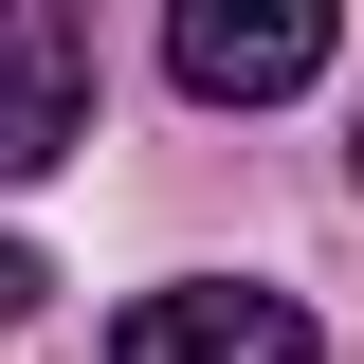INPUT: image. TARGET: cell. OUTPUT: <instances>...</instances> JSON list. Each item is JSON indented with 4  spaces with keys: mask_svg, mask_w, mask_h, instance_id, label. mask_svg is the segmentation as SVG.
Masks as SVG:
<instances>
[{
    "mask_svg": "<svg viewBox=\"0 0 364 364\" xmlns=\"http://www.w3.org/2000/svg\"><path fill=\"white\" fill-rule=\"evenodd\" d=\"M73 128H91V37L55 0H0V182H37Z\"/></svg>",
    "mask_w": 364,
    "mask_h": 364,
    "instance_id": "3957f363",
    "label": "cell"
},
{
    "mask_svg": "<svg viewBox=\"0 0 364 364\" xmlns=\"http://www.w3.org/2000/svg\"><path fill=\"white\" fill-rule=\"evenodd\" d=\"M346 164H364V146H346Z\"/></svg>",
    "mask_w": 364,
    "mask_h": 364,
    "instance_id": "5b68a950",
    "label": "cell"
},
{
    "mask_svg": "<svg viewBox=\"0 0 364 364\" xmlns=\"http://www.w3.org/2000/svg\"><path fill=\"white\" fill-rule=\"evenodd\" d=\"M164 73L200 109H273V91L328 73V0H182L164 18Z\"/></svg>",
    "mask_w": 364,
    "mask_h": 364,
    "instance_id": "6da1fadb",
    "label": "cell"
},
{
    "mask_svg": "<svg viewBox=\"0 0 364 364\" xmlns=\"http://www.w3.org/2000/svg\"><path fill=\"white\" fill-rule=\"evenodd\" d=\"M109 364H328V346H310L291 291H219V273H200V291H146V310L109 328Z\"/></svg>",
    "mask_w": 364,
    "mask_h": 364,
    "instance_id": "7a4b0ae2",
    "label": "cell"
},
{
    "mask_svg": "<svg viewBox=\"0 0 364 364\" xmlns=\"http://www.w3.org/2000/svg\"><path fill=\"white\" fill-rule=\"evenodd\" d=\"M37 291H55V273H37V255H18V237H0V328H18V310H37Z\"/></svg>",
    "mask_w": 364,
    "mask_h": 364,
    "instance_id": "277c9868",
    "label": "cell"
}]
</instances>
